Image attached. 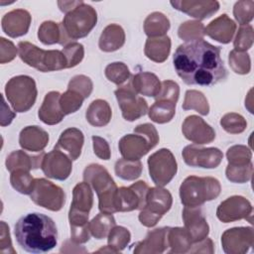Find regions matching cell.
Returning a JSON list of instances; mask_svg holds the SVG:
<instances>
[{
  "mask_svg": "<svg viewBox=\"0 0 254 254\" xmlns=\"http://www.w3.org/2000/svg\"><path fill=\"white\" fill-rule=\"evenodd\" d=\"M173 63L178 75L189 85L211 86L227 77L220 48L203 39L180 45Z\"/></svg>",
  "mask_w": 254,
  "mask_h": 254,
  "instance_id": "1",
  "label": "cell"
},
{
  "mask_svg": "<svg viewBox=\"0 0 254 254\" xmlns=\"http://www.w3.org/2000/svg\"><path fill=\"white\" fill-rule=\"evenodd\" d=\"M14 234L20 247L30 253L49 252L58 243V230L54 220L39 212L22 216L15 224Z\"/></svg>",
  "mask_w": 254,
  "mask_h": 254,
  "instance_id": "2",
  "label": "cell"
},
{
  "mask_svg": "<svg viewBox=\"0 0 254 254\" xmlns=\"http://www.w3.org/2000/svg\"><path fill=\"white\" fill-rule=\"evenodd\" d=\"M97 22V14L93 7L82 2L67 12L60 23L61 41L60 45L65 46L71 41L86 37Z\"/></svg>",
  "mask_w": 254,
  "mask_h": 254,
  "instance_id": "3",
  "label": "cell"
},
{
  "mask_svg": "<svg viewBox=\"0 0 254 254\" xmlns=\"http://www.w3.org/2000/svg\"><path fill=\"white\" fill-rule=\"evenodd\" d=\"M83 180L90 185L98 196V208L104 213H114L116 211L115 198L117 186L108 171L98 164H91L83 171Z\"/></svg>",
  "mask_w": 254,
  "mask_h": 254,
  "instance_id": "4",
  "label": "cell"
},
{
  "mask_svg": "<svg viewBox=\"0 0 254 254\" xmlns=\"http://www.w3.org/2000/svg\"><path fill=\"white\" fill-rule=\"evenodd\" d=\"M221 190L219 181L212 177H188L180 187L182 203L187 207H198L216 198Z\"/></svg>",
  "mask_w": 254,
  "mask_h": 254,
  "instance_id": "5",
  "label": "cell"
},
{
  "mask_svg": "<svg viewBox=\"0 0 254 254\" xmlns=\"http://www.w3.org/2000/svg\"><path fill=\"white\" fill-rule=\"evenodd\" d=\"M159 142L154 125L144 123L134 128V134H127L119 141V151L126 160L137 161L145 156Z\"/></svg>",
  "mask_w": 254,
  "mask_h": 254,
  "instance_id": "6",
  "label": "cell"
},
{
  "mask_svg": "<svg viewBox=\"0 0 254 254\" xmlns=\"http://www.w3.org/2000/svg\"><path fill=\"white\" fill-rule=\"evenodd\" d=\"M18 52L24 63L42 72L66 68V59L62 51H45L29 42H20Z\"/></svg>",
  "mask_w": 254,
  "mask_h": 254,
  "instance_id": "7",
  "label": "cell"
},
{
  "mask_svg": "<svg viewBox=\"0 0 254 254\" xmlns=\"http://www.w3.org/2000/svg\"><path fill=\"white\" fill-rule=\"evenodd\" d=\"M5 93L14 111L27 112L35 104L38 91L33 77L17 75L8 80Z\"/></svg>",
  "mask_w": 254,
  "mask_h": 254,
  "instance_id": "8",
  "label": "cell"
},
{
  "mask_svg": "<svg viewBox=\"0 0 254 254\" xmlns=\"http://www.w3.org/2000/svg\"><path fill=\"white\" fill-rule=\"evenodd\" d=\"M173 197L163 187L149 189L146 203L139 213L140 222L146 227L155 226L172 206Z\"/></svg>",
  "mask_w": 254,
  "mask_h": 254,
  "instance_id": "9",
  "label": "cell"
},
{
  "mask_svg": "<svg viewBox=\"0 0 254 254\" xmlns=\"http://www.w3.org/2000/svg\"><path fill=\"white\" fill-rule=\"evenodd\" d=\"M148 167L150 177L157 187L168 185L178 171L175 156L166 148L160 149L148 158Z\"/></svg>",
  "mask_w": 254,
  "mask_h": 254,
  "instance_id": "10",
  "label": "cell"
},
{
  "mask_svg": "<svg viewBox=\"0 0 254 254\" xmlns=\"http://www.w3.org/2000/svg\"><path fill=\"white\" fill-rule=\"evenodd\" d=\"M30 197L37 205L52 211L61 210L65 201L63 189L43 178L35 179Z\"/></svg>",
  "mask_w": 254,
  "mask_h": 254,
  "instance_id": "11",
  "label": "cell"
},
{
  "mask_svg": "<svg viewBox=\"0 0 254 254\" xmlns=\"http://www.w3.org/2000/svg\"><path fill=\"white\" fill-rule=\"evenodd\" d=\"M114 93L125 120L135 121L148 112V104L146 100L139 96L134 90L131 79L118 86Z\"/></svg>",
  "mask_w": 254,
  "mask_h": 254,
  "instance_id": "12",
  "label": "cell"
},
{
  "mask_svg": "<svg viewBox=\"0 0 254 254\" xmlns=\"http://www.w3.org/2000/svg\"><path fill=\"white\" fill-rule=\"evenodd\" d=\"M148 185L139 181L130 187H121L117 190L115 198L116 211H132L142 209L146 203L147 193L149 191Z\"/></svg>",
  "mask_w": 254,
  "mask_h": 254,
  "instance_id": "13",
  "label": "cell"
},
{
  "mask_svg": "<svg viewBox=\"0 0 254 254\" xmlns=\"http://www.w3.org/2000/svg\"><path fill=\"white\" fill-rule=\"evenodd\" d=\"M253 207L248 199L241 195H233L223 200L216 209L217 218L224 222H232L240 219H246L252 222Z\"/></svg>",
  "mask_w": 254,
  "mask_h": 254,
  "instance_id": "14",
  "label": "cell"
},
{
  "mask_svg": "<svg viewBox=\"0 0 254 254\" xmlns=\"http://www.w3.org/2000/svg\"><path fill=\"white\" fill-rule=\"evenodd\" d=\"M182 155L187 165L204 169L218 167L223 159V154L218 148H200L195 145L185 147Z\"/></svg>",
  "mask_w": 254,
  "mask_h": 254,
  "instance_id": "15",
  "label": "cell"
},
{
  "mask_svg": "<svg viewBox=\"0 0 254 254\" xmlns=\"http://www.w3.org/2000/svg\"><path fill=\"white\" fill-rule=\"evenodd\" d=\"M41 169L48 178L64 181L72 170L71 159L61 149L54 147L51 152L45 154Z\"/></svg>",
  "mask_w": 254,
  "mask_h": 254,
  "instance_id": "16",
  "label": "cell"
},
{
  "mask_svg": "<svg viewBox=\"0 0 254 254\" xmlns=\"http://www.w3.org/2000/svg\"><path fill=\"white\" fill-rule=\"evenodd\" d=\"M221 244L225 253L243 254L254 244L252 227H234L227 229L221 236Z\"/></svg>",
  "mask_w": 254,
  "mask_h": 254,
  "instance_id": "17",
  "label": "cell"
},
{
  "mask_svg": "<svg viewBox=\"0 0 254 254\" xmlns=\"http://www.w3.org/2000/svg\"><path fill=\"white\" fill-rule=\"evenodd\" d=\"M185 137L194 144L211 143L215 138V131L202 118L196 115L188 116L182 126Z\"/></svg>",
  "mask_w": 254,
  "mask_h": 254,
  "instance_id": "18",
  "label": "cell"
},
{
  "mask_svg": "<svg viewBox=\"0 0 254 254\" xmlns=\"http://www.w3.org/2000/svg\"><path fill=\"white\" fill-rule=\"evenodd\" d=\"M183 219L185 228L189 232L192 242H198L207 236L209 226L199 208L185 206L183 210Z\"/></svg>",
  "mask_w": 254,
  "mask_h": 254,
  "instance_id": "19",
  "label": "cell"
},
{
  "mask_svg": "<svg viewBox=\"0 0 254 254\" xmlns=\"http://www.w3.org/2000/svg\"><path fill=\"white\" fill-rule=\"evenodd\" d=\"M32 18L28 11L16 9L5 14L1 20L2 30L11 38L21 37L27 34Z\"/></svg>",
  "mask_w": 254,
  "mask_h": 254,
  "instance_id": "20",
  "label": "cell"
},
{
  "mask_svg": "<svg viewBox=\"0 0 254 254\" xmlns=\"http://www.w3.org/2000/svg\"><path fill=\"white\" fill-rule=\"evenodd\" d=\"M171 5L184 12L190 17L198 20H203L209 18L219 9V3L217 1H194V0H181V1H171Z\"/></svg>",
  "mask_w": 254,
  "mask_h": 254,
  "instance_id": "21",
  "label": "cell"
},
{
  "mask_svg": "<svg viewBox=\"0 0 254 254\" xmlns=\"http://www.w3.org/2000/svg\"><path fill=\"white\" fill-rule=\"evenodd\" d=\"M235 30L236 24L226 14H222L204 27V35L219 43L228 44L232 40Z\"/></svg>",
  "mask_w": 254,
  "mask_h": 254,
  "instance_id": "22",
  "label": "cell"
},
{
  "mask_svg": "<svg viewBox=\"0 0 254 254\" xmlns=\"http://www.w3.org/2000/svg\"><path fill=\"white\" fill-rule=\"evenodd\" d=\"M169 227H161L148 232L144 240L136 243L134 253H163L168 247Z\"/></svg>",
  "mask_w": 254,
  "mask_h": 254,
  "instance_id": "23",
  "label": "cell"
},
{
  "mask_svg": "<svg viewBox=\"0 0 254 254\" xmlns=\"http://www.w3.org/2000/svg\"><path fill=\"white\" fill-rule=\"evenodd\" d=\"M60 98L61 94L58 91H51L46 94L38 112L39 118L45 124L56 125L64 119V113L61 108Z\"/></svg>",
  "mask_w": 254,
  "mask_h": 254,
  "instance_id": "24",
  "label": "cell"
},
{
  "mask_svg": "<svg viewBox=\"0 0 254 254\" xmlns=\"http://www.w3.org/2000/svg\"><path fill=\"white\" fill-rule=\"evenodd\" d=\"M49 142V134L39 126H27L20 132V146L30 152L43 151Z\"/></svg>",
  "mask_w": 254,
  "mask_h": 254,
  "instance_id": "25",
  "label": "cell"
},
{
  "mask_svg": "<svg viewBox=\"0 0 254 254\" xmlns=\"http://www.w3.org/2000/svg\"><path fill=\"white\" fill-rule=\"evenodd\" d=\"M83 142V133L79 129L71 127L62 132L55 147L65 151L71 160H76L81 154Z\"/></svg>",
  "mask_w": 254,
  "mask_h": 254,
  "instance_id": "26",
  "label": "cell"
},
{
  "mask_svg": "<svg viewBox=\"0 0 254 254\" xmlns=\"http://www.w3.org/2000/svg\"><path fill=\"white\" fill-rule=\"evenodd\" d=\"M45 153L42 152L37 156H30L24 151L17 150L10 153L6 158V168L9 172H13L15 170H26L30 171L33 169L41 168L43 158Z\"/></svg>",
  "mask_w": 254,
  "mask_h": 254,
  "instance_id": "27",
  "label": "cell"
},
{
  "mask_svg": "<svg viewBox=\"0 0 254 254\" xmlns=\"http://www.w3.org/2000/svg\"><path fill=\"white\" fill-rule=\"evenodd\" d=\"M131 83L134 90L138 94L149 97H156L159 94L162 86L158 76L148 71H141L133 75Z\"/></svg>",
  "mask_w": 254,
  "mask_h": 254,
  "instance_id": "28",
  "label": "cell"
},
{
  "mask_svg": "<svg viewBox=\"0 0 254 254\" xmlns=\"http://www.w3.org/2000/svg\"><path fill=\"white\" fill-rule=\"evenodd\" d=\"M93 204V193L90 186L85 183H78L72 190V201L69 211L89 214Z\"/></svg>",
  "mask_w": 254,
  "mask_h": 254,
  "instance_id": "29",
  "label": "cell"
},
{
  "mask_svg": "<svg viewBox=\"0 0 254 254\" xmlns=\"http://www.w3.org/2000/svg\"><path fill=\"white\" fill-rule=\"evenodd\" d=\"M125 43V33L121 26L110 24L102 31L98 46L103 52H114L119 50Z\"/></svg>",
  "mask_w": 254,
  "mask_h": 254,
  "instance_id": "30",
  "label": "cell"
},
{
  "mask_svg": "<svg viewBox=\"0 0 254 254\" xmlns=\"http://www.w3.org/2000/svg\"><path fill=\"white\" fill-rule=\"evenodd\" d=\"M170 51L171 39L168 36L148 38L144 49L145 56L155 63L165 62L169 57Z\"/></svg>",
  "mask_w": 254,
  "mask_h": 254,
  "instance_id": "31",
  "label": "cell"
},
{
  "mask_svg": "<svg viewBox=\"0 0 254 254\" xmlns=\"http://www.w3.org/2000/svg\"><path fill=\"white\" fill-rule=\"evenodd\" d=\"M112 116L109 104L103 99L93 100L85 112L87 122L94 127H102L109 123Z\"/></svg>",
  "mask_w": 254,
  "mask_h": 254,
  "instance_id": "32",
  "label": "cell"
},
{
  "mask_svg": "<svg viewBox=\"0 0 254 254\" xmlns=\"http://www.w3.org/2000/svg\"><path fill=\"white\" fill-rule=\"evenodd\" d=\"M176 104L177 102L169 99L156 98V101L148 111L149 118L159 124L171 121L176 113Z\"/></svg>",
  "mask_w": 254,
  "mask_h": 254,
  "instance_id": "33",
  "label": "cell"
},
{
  "mask_svg": "<svg viewBox=\"0 0 254 254\" xmlns=\"http://www.w3.org/2000/svg\"><path fill=\"white\" fill-rule=\"evenodd\" d=\"M191 238L186 228L169 227L168 245L172 253H186L191 248Z\"/></svg>",
  "mask_w": 254,
  "mask_h": 254,
  "instance_id": "34",
  "label": "cell"
},
{
  "mask_svg": "<svg viewBox=\"0 0 254 254\" xmlns=\"http://www.w3.org/2000/svg\"><path fill=\"white\" fill-rule=\"evenodd\" d=\"M170 29L169 19L160 12L150 14L144 22V32L149 38L162 37Z\"/></svg>",
  "mask_w": 254,
  "mask_h": 254,
  "instance_id": "35",
  "label": "cell"
},
{
  "mask_svg": "<svg viewBox=\"0 0 254 254\" xmlns=\"http://www.w3.org/2000/svg\"><path fill=\"white\" fill-rule=\"evenodd\" d=\"M115 226V219L110 213H98L88 223L90 234L96 239H103L108 236L110 230Z\"/></svg>",
  "mask_w": 254,
  "mask_h": 254,
  "instance_id": "36",
  "label": "cell"
},
{
  "mask_svg": "<svg viewBox=\"0 0 254 254\" xmlns=\"http://www.w3.org/2000/svg\"><path fill=\"white\" fill-rule=\"evenodd\" d=\"M142 163L140 160L137 161H131V160H126L124 158L119 159L115 163V174L125 180V181H134L138 179L141 176L142 173Z\"/></svg>",
  "mask_w": 254,
  "mask_h": 254,
  "instance_id": "37",
  "label": "cell"
},
{
  "mask_svg": "<svg viewBox=\"0 0 254 254\" xmlns=\"http://www.w3.org/2000/svg\"><path fill=\"white\" fill-rule=\"evenodd\" d=\"M183 108L185 110L194 109L201 115H207L209 112L207 99L200 91L197 90H188L186 92Z\"/></svg>",
  "mask_w": 254,
  "mask_h": 254,
  "instance_id": "38",
  "label": "cell"
},
{
  "mask_svg": "<svg viewBox=\"0 0 254 254\" xmlns=\"http://www.w3.org/2000/svg\"><path fill=\"white\" fill-rule=\"evenodd\" d=\"M228 165L230 167H245L251 164L252 153L246 146L235 145L230 147L226 153Z\"/></svg>",
  "mask_w": 254,
  "mask_h": 254,
  "instance_id": "39",
  "label": "cell"
},
{
  "mask_svg": "<svg viewBox=\"0 0 254 254\" xmlns=\"http://www.w3.org/2000/svg\"><path fill=\"white\" fill-rule=\"evenodd\" d=\"M131 234L129 230L123 226H114L108 233V247L117 253L122 251L130 242Z\"/></svg>",
  "mask_w": 254,
  "mask_h": 254,
  "instance_id": "40",
  "label": "cell"
},
{
  "mask_svg": "<svg viewBox=\"0 0 254 254\" xmlns=\"http://www.w3.org/2000/svg\"><path fill=\"white\" fill-rule=\"evenodd\" d=\"M35 179L30 175V171L15 170L11 172L10 183L12 187L23 194H30Z\"/></svg>",
  "mask_w": 254,
  "mask_h": 254,
  "instance_id": "41",
  "label": "cell"
},
{
  "mask_svg": "<svg viewBox=\"0 0 254 254\" xmlns=\"http://www.w3.org/2000/svg\"><path fill=\"white\" fill-rule=\"evenodd\" d=\"M178 35L187 43L202 40L204 36V26L198 21H187L179 27Z\"/></svg>",
  "mask_w": 254,
  "mask_h": 254,
  "instance_id": "42",
  "label": "cell"
},
{
  "mask_svg": "<svg viewBox=\"0 0 254 254\" xmlns=\"http://www.w3.org/2000/svg\"><path fill=\"white\" fill-rule=\"evenodd\" d=\"M105 76L108 80L114 82L118 86L124 84L126 81L129 80L130 71L128 66L121 62H116L109 64L105 67Z\"/></svg>",
  "mask_w": 254,
  "mask_h": 254,
  "instance_id": "43",
  "label": "cell"
},
{
  "mask_svg": "<svg viewBox=\"0 0 254 254\" xmlns=\"http://www.w3.org/2000/svg\"><path fill=\"white\" fill-rule=\"evenodd\" d=\"M38 38L44 45H54L61 41L60 24L53 21H45L39 28Z\"/></svg>",
  "mask_w": 254,
  "mask_h": 254,
  "instance_id": "44",
  "label": "cell"
},
{
  "mask_svg": "<svg viewBox=\"0 0 254 254\" xmlns=\"http://www.w3.org/2000/svg\"><path fill=\"white\" fill-rule=\"evenodd\" d=\"M84 99L79 92L67 88L64 94H61L60 105L64 115H66L77 111L81 107Z\"/></svg>",
  "mask_w": 254,
  "mask_h": 254,
  "instance_id": "45",
  "label": "cell"
},
{
  "mask_svg": "<svg viewBox=\"0 0 254 254\" xmlns=\"http://www.w3.org/2000/svg\"><path fill=\"white\" fill-rule=\"evenodd\" d=\"M222 128L230 134H239L246 129L247 122L243 116L237 113H227L220 119Z\"/></svg>",
  "mask_w": 254,
  "mask_h": 254,
  "instance_id": "46",
  "label": "cell"
},
{
  "mask_svg": "<svg viewBox=\"0 0 254 254\" xmlns=\"http://www.w3.org/2000/svg\"><path fill=\"white\" fill-rule=\"evenodd\" d=\"M229 64L234 72L246 74L250 71V58L246 52H237L235 50L229 53Z\"/></svg>",
  "mask_w": 254,
  "mask_h": 254,
  "instance_id": "47",
  "label": "cell"
},
{
  "mask_svg": "<svg viewBox=\"0 0 254 254\" xmlns=\"http://www.w3.org/2000/svg\"><path fill=\"white\" fill-rule=\"evenodd\" d=\"M233 15L235 20L241 26L248 25V23H250L253 19L254 2L252 0L236 2L233 8Z\"/></svg>",
  "mask_w": 254,
  "mask_h": 254,
  "instance_id": "48",
  "label": "cell"
},
{
  "mask_svg": "<svg viewBox=\"0 0 254 254\" xmlns=\"http://www.w3.org/2000/svg\"><path fill=\"white\" fill-rule=\"evenodd\" d=\"M253 28L251 25L240 26L234 40V50L237 52H246L253 44Z\"/></svg>",
  "mask_w": 254,
  "mask_h": 254,
  "instance_id": "49",
  "label": "cell"
},
{
  "mask_svg": "<svg viewBox=\"0 0 254 254\" xmlns=\"http://www.w3.org/2000/svg\"><path fill=\"white\" fill-rule=\"evenodd\" d=\"M62 52L66 59V68L77 65L82 61L84 56L83 46L76 42H71L65 45Z\"/></svg>",
  "mask_w": 254,
  "mask_h": 254,
  "instance_id": "50",
  "label": "cell"
},
{
  "mask_svg": "<svg viewBox=\"0 0 254 254\" xmlns=\"http://www.w3.org/2000/svg\"><path fill=\"white\" fill-rule=\"evenodd\" d=\"M253 173L252 163L245 167H230L227 166L225 174L226 178L232 183L243 184L250 181Z\"/></svg>",
  "mask_w": 254,
  "mask_h": 254,
  "instance_id": "51",
  "label": "cell"
},
{
  "mask_svg": "<svg viewBox=\"0 0 254 254\" xmlns=\"http://www.w3.org/2000/svg\"><path fill=\"white\" fill-rule=\"evenodd\" d=\"M92 87H93V84L91 79L83 74L73 76L69 80L68 86H67L68 89H72L79 92L84 98H87L90 95L92 91Z\"/></svg>",
  "mask_w": 254,
  "mask_h": 254,
  "instance_id": "52",
  "label": "cell"
},
{
  "mask_svg": "<svg viewBox=\"0 0 254 254\" xmlns=\"http://www.w3.org/2000/svg\"><path fill=\"white\" fill-rule=\"evenodd\" d=\"M93 152L101 160H109L111 153L107 141L98 136H92Z\"/></svg>",
  "mask_w": 254,
  "mask_h": 254,
  "instance_id": "53",
  "label": "cell"
},
{
  "mask_svg": "<svg viewBox=\"0 0 254 254\" xmlns=\"http://www.w3.org/2000/svg\"><path fill=\"white\" fill-rule=\"evenodd\" d=\"M1 49H0V63H9L16 57L17 49L14 44L5 38H0Z\"/></svg>",
  "mask_w": 254,
  "mask_h": 254,
  "instance_id": "54",
  "label": "cell"
},
{
  "mask_svg": "<svg viewBox=\"0 0 254 254\" xmlns=\"http://www.w3.org/2000/svg\"><path fill=\"white\" fill-rule=\"evenodd\" d=\"M0 251L2 253H15L12 242L10 239L9 226L5 221H1V238H0Z\"/></svg>",
  "mask_w": 254,
  "mask_h": 254,
  "instance_id": "55",
  "label": "cell"
},
{
  "mask_svg": "<svg viewBox=\"0 0 254 254\" xmlns=\"http://www.w3.org/2000/svg\"><path fill=\"white\" fill-rule=\"evenodd\" d=\"M2 100H3V102H2L3 104H2V114H1V116H2L1 125L2 126H6V125H9L12 122L13 118L15 117V113H13L10 110V108L7 107L5 99H4L3 96H2Z\"/></svg>",
  "mask_w": 254,
  "mask_h": 254,
  "instance_id": "56",
  "label": "cell"
},
{
  "mask_svg": "<svg viewBox=\"0 0 254 254\" xmlns=\"http://www.w3.org/2000/svg\"><path fill=\"white\" fill-rule=\"evenodd\" d=\"M82 2L83 1H59L58 5H59L61 11L64 12L66 14L67 12H69L70 10H72L73 8H75L76 6L81 4Z\"/></svg>",
  "mask_w": 254,
  "mask_h": 254,
  "instance_id": "57",
  "label": "cell"
}]
</instances>
